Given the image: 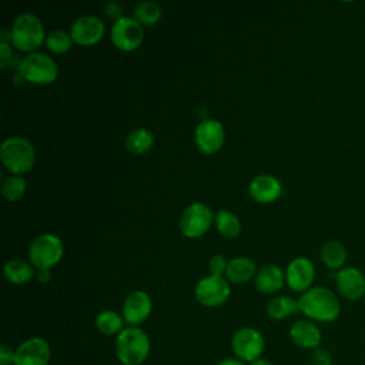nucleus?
Masks as SVG:
<instances>
[{
	"label": "nucleus",
	"instance_id": "obj_1",
	"mask_svg": "<svg viewBox=\"0 0 365 365\" xmlns=\"http://www.w3.org/2000/svg\"><path fill=\"white\" fill-rule=\"evenodd\" d=\"M299 312L317 322H332L338 318L341 304L338 297L325 287H311L298 298Z\"/></svg>",
	"mask_w": 365,
	"mask_h": 365
},
{
	"label": "nucleus",
	"instance_id": "obj_2",
	"mask_svg": "<svg viewBox=\"0 0 365 365\" xmlns=\"http://www.w3.org/2000/svg\"><path fill=\"white\" fill-rule=\"evenodd\" d=\"M44 24L38 16L33 13L19 14L10 29V44L23 53H34L46 41Z\"/></svg>",
	"mask_w": 365,
	"mask_h": 365
},
{
	"label": "nucleus",
	"instance_id": "obj_3",
	"mask_svg": "<svg viewBox=\"0 0 365 365\" xmlns=\"http://www.w3.org/2000/svg\"><path fill=\"white\" fill-rule=\"evenodd\" d=\"M0 158L10 174L24 175L31 171L36 164V150L26 137L10 135L1 143Z\"/></svg>",
	"mask_w": 365,
	"mask_h": 365
},
{
	"label": "nucleus",
	"instance_id": "obj_4",
	"mask_svg": "<svg viewBox=\"0 0 365 365\" xmlns=\"http://www.w3.org/2000/svg\"><path fill=\"white\" fill-rule=\"evenodd\" d=\"M115 355L123 365H141L150 355V338L140 327H125L115 338Z\"/></svg>",
	"mask_w": 365,
	"mask_h": 365
},
{
	"label": "nucleus",
	"instance_id": "obj_5",
	"mask_svg": "<svg viewBox=\"0 0 365 365\" xmlns=\"http://www.w3.org/2000/svg\"><path fill=\"white\" fill-rule=\"evenodd\" d=\"M20 77L36 86H47L57 80L58 77V64L57 61L41 51H34L26 54L19 63Z\"/></svg>",
	"mask_w": 365,
	"mask_h": 365
},
{
	"label": "nucleus",
	"instance_id": "obj_6",
	"mask_svg": "<svg viewBox=\"0 0 365 365\" xmlns=\"http://www.w3.org/2000/svg\"><path fill=\"white\" fill-rule=\"evenodd\" d=\"M64 254V244L56 234L46 232L36 237L29 247V262L37 271H50Z\"/></svg>",
	"mask_w": 365,
	"mask_h": 365
},
{
	"label": "nucleus",
	"instance_id": "obj_7",
	"mask_svg": "<svg viewBox=\"0 0 365 365\" xmlns=\"http://www.w3.org/2000/svg\"><path fill=\"white\" fill-rule=\"evenodd\" d=\"M215 214L204 202H192L185 207L178 220V228L182 237L195 240L205 235L214 224Z\"/></svg>",
	"mask_w": 365,
	"mask_h": 365
},
{
	"label": "nucleus",
	"instance_id": "obj_8",
	"mask_svg": "<svg viewBox=\"0 0 365 365\" xmlns=\"http://www.w3.org/2000/svg\"><path fill=\"white\" fill-rule=\"evenodd\" d=\"M231 295V287L225 277L207 275L201 278L194 288V297L205 308L224 305Z\"/></svg>",
	"mask_w": 365,
	"mask_h": 365
},
{
	"label": "nucleus",
	"instance_id": "obj_9",
	"mask_svg": "<svg viewBox=\"0 0 365 365\" xmlns=\"http://www.w3.org/2000/svg\"><path fill=\"white\" fill-rule=\"evenodd\" d=\"M231 348L235 358L250 364L262 356L265 349V339L261 331L257 328L242 327L234 332L231 338Z\"/></svg>",
	"mask_w": 365,
	"mask_h": 365
},
{
	"label": "nucleus",
	"instance_id": "obj_10",
	"mask_svg": "<svg viewBox=\"0 0 365 365\" xmlns=\"http://www.w3.org/2000/svg\"><path fill=\"white\" fill-rule=\"evenodd\" d=\"M110 40L121 51H134L144 41V27L134 17L124 16L111 24Z\"/></svg>",
	"mask_w": 365,
	"mask_h": 365
},
{
	"label": "nucleus",
	"instance_id": "obj_11",
	"mask_svg": "<svg viewBox=\"0 0 365 365\" xmlns=\"http://www.w3.org/2000/svg\"><path fill=\"white\" fill-rule=\"evenodd\" d=\"M194 140L202 154L212 155L218 153L225 143V128L220 120L204 118L195 127Z\"/></svg>",
	"mask_w": 365,
	"mask_h": 365
},
{
	"label": "nucleus",
	"instance_id": "obj_12",
	"mask_svg": "<svg viewBox=\"0 0 365 365\" xmlns=\"http://www.w3.org/2000/svg\"><path fill=\"white\" fill-rule=\"evenodd\" d=\"M68 33L74 44L90 47L103 40L106 34V26L100 17L84 14L71 23Z\"/></svg>",
	"mask_w": 365,
	"mask_h": 365
},
{
	"label": "nucleus",
	"instance_id": "obj_13",
	"mask_svg": "<svg viewBox=\"0 0 365 365\" xmlns=\"http://www.w3.org/2000/svg\"><path fill=\"white\" fill-rule=\"evenodd\" d=\"M151 311H153L151 297L143 289H135L125 297L121 308V315L125 324H128L130 327H138L140 324L148 319V317L151 315Z\"/></svg>",
	"mask_w": 365,
	"mask_h": 365
},
{
	"label": "nucleus",
	"instance_id": "obj_14",
	"mask_svg": "<svg viewBox=\"0 0 365 365\" xmlns=\"http://www.w3.org/2000/svg\"><path fill=\"white\" fill-rule=\"evenodd\" d=\"M315 279V267L307 257H297L289 261L285 269V284L295 292L308 291Z\"/></svg>",
	"mask_w": 365,
	"mask_h": 365
},
{
	"label": "nucleus",
	"instance_id": "obj_15",
	"mask_svg": "<svg viewBox=\"0 0 365 365\" xmlns=\"http://www.w3.org/2000/svg\"><path fill=\"white\" fill-rule=\"evenodd\" d=\"M51 349L41 336H31L16 348L14 365H48Z\"/></svg>",
	"mask_w": 365,
	"mask_h": 365
},
{
	"label": "nucleus",
	"instance_id": "obj_16",
	"mask_svg": "<svg viewBox=\"0 0 365 365\" xmlns=\"http://www.w3.org/2000/svg\"><path fill=\"white\" fill-rule=\"evenodd\" d=\"M338 292L348 301H358L365 295V275L355 267H345L335 275Z\"/></svg>",
	"mask_w": 365,
	"mask_h": 365
},
{
	"label": "nucleus",
	"instance_id": "obj_17",
	"mask_svg": "<svg viewBox=\"0 0 365 365\" xmlns=\"http://www.w3.org/2000/svg\"><path fill=\"white\" fill-rule=\"evenodd\" d=\"M281 192V181L271 174H259L254 177L248 185L250 197L258 204H271L279 198Z\"/></svg>",
	"mask_w": 365,
	"mask_h": 365
},
{
	"label": "nucleus",
	"instance_id": "obj_18",
	"mask_svg": "<svg viewBox=\"0 0 365 365\" xmlns=\"http://www.w3.org/2000/svg\"><path fill=\"white\" fill-rule=\"evenodd\" d=\"M289 338L294 345L302 349H317L321 345L322 334L318 325L311 319L295 321L289 328Z\"/></svg>",
	"mask_w": 365,
	"mask_h": 365
},
{
	"label": "nucleus",
	"instance_id": "obj_19",
	"mask_svg": "<svg viewBox=\"0 0 365 365\" xmlns=\"http://www.w3.org/2000/svg\"><path fill=\"white\" fill-rule=\"evenodd\" d=\"M254 282L259 292L275 294L285 284V272L277 264H265L257 271Z\"/></svg>",
	"mask_w": 365,
	"mask_h": 365
},
{
	"label": "nucleus",
	"instance_id": "obj_20",
	"mask_svg": "<svg viewBox=\"0 0 365 365\" xmlns=\"http://www.w3.org/2000/svg\"><path fill=\"white\" fill-rule=\"evenodd\" d=\"M257 267L255 262L248 257H235L228 261L224 277L232 284H245L255 278Z\"/></svg>",
	"mask_w": 365,
	"mask_h": 365
},
{
	"label": "nucleus",
	"instance_id": "obj_21",
	"mask_svg": "<svg viewBox=\"0 0 365 365\" xmlns=\"http://www.w3.org/2000/svg\"><path fill=\"white\" fill-rule=\"evenodd\" d=\"M34 267L20 258H11L9 261H6L4 267H3V274L6 277V279L14 285H23L30 282L34 278Z\"/></svg>",
	"mask_w": 365,
	"mask_h": 365
},
{
	"label": "nucleus",
	"instance_id": "obj_22",
	"mask_svg": "<svg viewBox=\"0 0 365 365\" xmlns=\"http://www.w3.org/2000/svg\"><path fill=\"white\" fill-rule=\"evenodd\" d=\"M155 143L154 134L144 127L134 128L125 137V148L134 155H143L148 153Z\"/></svg>",
	"mask_w": 365,
	"mask_h": 365
},
{
	"label": "nucleus",
	"instance_id": "obj_23",
	"mask_svg": "<svg viewBox=\"0 0 365 365\" xmlns=\"http://www.w3.org/2000/svg\"><path fill=\"white\" fill-rule=\"evenodd\" d=\"M265 309H267V315L271 319L281 321L298 312L299 307H298V299H294L287 295H278L268 301Z\"/></svg>",
	"mask_w": 365,
	"mask_h": 365
},
{
	"label": "nucleus",
	"instance_id": "obj_24",
	"mask_svg": "<svg viewBox=\"0 0 365 365\" xmlns=\"http://www.w3.org/2000/svg\"><path fill=\"white\" fill-rule=\"evenodd\" d=\"M321 259L329 269H342L346 261V248L336 240L327 241L321 248Z\"/></svg>",
	"mask_w": 365,
	"mask_h": 365
},
{
	"label": "nucleus",
	"instance_id": "obj_25",
	"mask_svg": "<svg viewBox=\"0 0 365 365\" xmlns=\"http://www.w3.org/2000/svg\"><path fill=\"white\" fill-rule=\"evenodd\" d=\"M214 225L217 231L228 240H234L241 232V221L237 214L228 210H220L215 212Z\"/></svg>",
	"mask_w": 365,
	"mask_h": 365
},
{
	"label": "nucleus",
	"instance_id": "obj_26",
	"mask_svg": "<svg viewBox=\"0 0 365 365\" xmlns=\"http://www.w3.org/2000/svg\"><path fill=\"white\" fill-rule=\"evenodd\" d=\"M125 321L121 314L113 311V309H104L97 314L96 317V328L100 334L111 336L118 335L125 327Z\"/></svg>",
	"mask_w": 365,
	"mask_h": 365
},
{
	"label": "nucleus",
	"instance_id": "obj_27",
	"mask_svg": "<svg viewBox=\"0 0 365 365\" xmlns=\"http://www.w3.org/2000/svg\"><path fill=\"white\" fill-rule=\"evenodd\" d=\"M163 16V7L160 3L154 0H143L135 4L133 17L144 27V26H154L160 21Z\"/></svg>",
	"mask_w": 365,
	"mask_h": 365
},
{
	"label": "nucleus",
	"instance_id": "obj_28",
	"mask_svg": "<svg viewBox=\"0 0 365 365\" xmlns=\"http://www.w3.org/2000/svg\"><path fill=\"white\" fill-rule=\"evenodd\" d=\"M26 190H27V181L24 175L10 174L1 182V195L6 201H10V202L20 200L26 194Z\"/></svg>",
	"mask_w": 365,
	"mask_h": 365
},
{
	"label": "nucleus",
	"instance_id": "obj_29",
	"mask_svg": "<svg viewBox=\"0 0 365 365\" xmlns=\"http://www.w3.org/2000/svg\"><path fill=\"white\" fill-rule=\"evenodd\" d=\"M46 48L50 51V53H54V54H64L67 53L68 50H71L74 41L70 36V33L64 31V30H51L47 33L46 36Z\"/></svg>",
	"mask_w": 365,
	"mask_h": 365
},
{
	"label": "nucleus",
	"instance_id": "obj_30",
	"mask_svg": "<svg viewBox=\"0 0 365 365\" xmlns=\"http://www.w3.org/2000/svg\"><path fill=\"white\" fill-rule=\"evenodd\" d=\"M228 261L222 254H215L210 258L208 261V269H210V275H220L224 277L225 269H227Z\"/></svg>",
	"mask_w": 365,
	"mask_h": 365
},
{
	"label": "nucleus",
	"instance_id": "obj_31",
	"mask_svg": "<svg viewBox=\"0 0 365 365\" xmlns=\"http://www.w3.org/2000/svg\"><path fill=\"white\" fill-rule=\"evenodd\" d=\"M311 361L314 365H332L331 354L324 348H317L312 351Z\"/></svg>",
	"mask_w": 365,
	"mask_h": 365
},
{
	"label": "nucleus",
	"instance_id": "obj_32",
	"mask_svg": "<svg viewBox=\"0 0 365 365\" xmlns=\"http://www.w3.org/2000/svg\"><path fill=\"white\" fill-rule=\"evenodd\" d=\"M104 13L107 14V17L110 20H113V23L120 20L121 17H124L121 14L123 13V4L120 1H110V3H107L106 7H104Z\"/></svg>",
	"mask_w": 365,
	"mask_h": 365
},
{
	"label": "nucleus",
	"instance_id": "obj_33",
	"mask_svg": "<svg viewBox=\"0 0 365 365\" xmlns=\"http://www.w3.org/2000/svg\"><path fill=\"white\" fill-rule=\"evenodd\" d=\"M13 57V46L10 43H0V67L6 68Z\"/></svg>",
	"mask_w": 365,
	"mask_h": 365
},
{
	"label": "nucleus",
	"instance_id": "obj_34",
	"mask_svg": "<svg viewBox=\"0 0 365 365\" xmlns=\"http://www.w3.org/2000/svg\"><path fill=\"white\" fill-rule=\"evenodd\" d=\"M14 356L16 349H11V346L6 344L0 345V365H14Z\"/></svg>",
	"mask_w": 365,
	"mask_h": 365
},
{
	"label": "nucleus",
	"instance_id": "obj_35",
	"mask_svg": "<svg viewBox=\"0 0 365 365\" xmlns=\"http://www.w3.org/2000/svg\"><path fill=\"white\" fill-rule=\"evenodd\" d=\"M36 277H37V281L43 285H46L51 281V272L50 271H37Z\"/></svg>",
	"mask_w": 365,
	"mask_h": 365
},
{
	"label": "nucleus",
	"instance_id": "obj_36",
	"mask_svg": "<svg viewBox=\"0 0 365 365\" xmlns=\"http://www.w3.org/2000/svg\"><path fill=\"white\" fill-rule=\"evenodd\" d=\"M217 365H245V362L238 358H224Z\"/></svg>",
	"mask_w": 365,
	"mask_h": 365
},
{
	"label": "nucleus",
	"instance_id": "obj_37",
	"mask_svg": "<svg viewBox=\"0 0 365 365\" xmlns=\"http://www.w3.org/2000/svg\"><path fill=\"white\" fill-rule=\"evenodd\" d=\"M248 365H274L271 361H268V359H265V358H258V359H255V361H252V362H250Z\"/></svg>",
	"mask_w": 365,
	"mask_h": 365
}]
</instances>
